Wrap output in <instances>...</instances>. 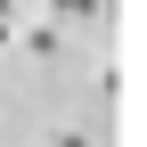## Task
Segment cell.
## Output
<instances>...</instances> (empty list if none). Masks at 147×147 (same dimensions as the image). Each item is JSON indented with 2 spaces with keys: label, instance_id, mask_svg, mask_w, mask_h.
Returning <instances> with one entry per match:
<instances>
[{
  "label": "cell",
  "instance_id": "obj_1",
  "mask_svg": "<svg viewBox=\"0 0 147 147\" xmlns=\"http://www.w3.org/2000/svg\"><path fill=\"white\" fill-rule=\"evenodd\" d=\"M8 49H25V57H57L65 33H57V25H16V41H8Z\"/></svg>",
  "mask_w": 147,
  "mask_h": 147
},
{
  "label": "cell",
  "instance_id": "obj_2",
  "mask_svg": "<svg viewBox=\"0 0 147 147\" xmlns=\"http://www.w3.org/2000/svg\"><path fill=\"white\" fill-rule=\"evenodd\" d=\"M49 16H57V25H74V16H90V0H49Z\"/></svg>",
  "mask_w": 147,
  "mask_h": 147
},
{
  "label": "cell",
  "instance_id": "obj_3",
  "mask_svg": "<svg viewBox=\"0 0 147 147\" xmlns=\"http://www.w3.org/2000/svg\"><path fill=\"white\" fill-rule=\"evenodd\" d=\"M16 41V0H0V49Z\"/></svg>",
  "mask_w": 147,
  "mask_h": 147
},
{
  "label": "cell",
  "instance_id": "obj_4",
  "mask_svg": "<svg viewBox=\"0 0 147 147\" xmlns=\"http://www.w3.org/2000/svg\"><path fill=\"white\" fill-rule=\"evenodd\" d=\"M49 147H90V139L74 131V123H57V131H49Z\"/></svg>",
  "mask_w": 147,
  "mask_h": 147
}]
</instances>
